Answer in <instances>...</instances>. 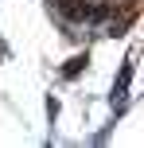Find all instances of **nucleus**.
I'll use <instances>...</instances> for the list:
<instances>
[{
    "mask_svg": "<svg viewBox=\"0 0 144 148\" xmlns=\"http://www.w3.org/2000/svg\"><path fill=\"white\" fill-rule=\"evenodd\" d=\"M66 20L86 27H125L144 0H51Z\"/></svg>",
    "mask_w": 144,
    "mask_h": 148,
    "instance_id": "obj_1",
    "label": "nucleus"
}]
</instances>
